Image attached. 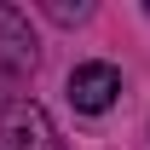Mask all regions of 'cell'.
<instances>
[{
    "label": "cell",
    "mask_w": 150,
    "mask_h": 150,
    "mask_svg": "<svg viewBox=\"0 0 150 150\" xmlns=\"http://www.w3.org/2000/svg\"><path fill=\"white\" fill-rule=\"evenodd\" d=\"M0 150H69V144L58 139L52 115L35 98H12L0 104Z\"/></svg>",
    "instance_id": "2"
},
{
    "label": "cell",
    "mask_w": 150,
    "mask_h": 150,
    "mask_svg": "<svg viewBox=\"0 0 150 150\" xmlns=\"http://www.w3.org/2000/svg\"><path fill=\"white\" fill-rule=\"evenodd\" d=\"M40 12L69 29V23H87V18H93V0H75V6H69V0H40Z\"/></svg>",
    "instance_id": "4"
},
{
    "label": "cell",
    "mask_w": 150,
    "mask_h": 150,
    "mask_svg": "<svg viewBox=\"0 0 150 150\" xmlns=\"http://www.w3.org/2000/svg\"><path fill=\"white\" fill-rule=\"evenodd\" d=\"M40 69V40L29 29L18 6H0V104H12V98L35 81Z\"/></svg>",
    "instance_id": "1"
},
{
    "label": "cell",
    "mask_w": 150,
    "mask_h": 150,
    "mask_svg": "<svg viewBox=\"0 0 150 150\" xmlns=\"http://www.w3.org/2000/svg\"><path fill=\"white\" fill-rule=\"evenodd\" d=\"M64 93H69V104H75L81 115H104L115 98H121V69L104 64V58H87V64H75V69H69Z\"/></svg>",
    "instance_id": "3"
}]
</instances>
